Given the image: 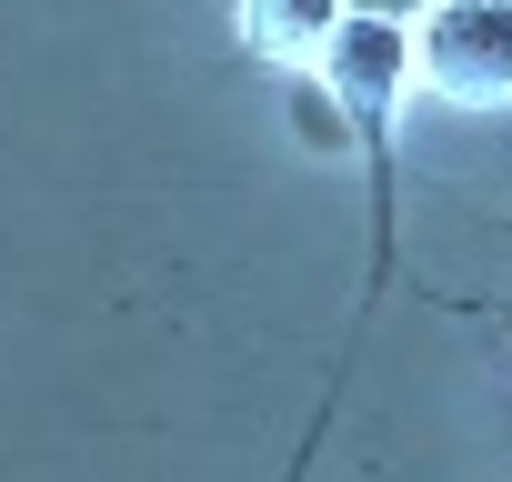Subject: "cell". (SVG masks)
Returning <instances> with one entry per match:
<instances>
[{"mask_svg":"<svg viewBox=\"0 0 512 482\" xmlns=\"http://www.w3.org/2000/svg\"><path fill=\"white\" fill-rule=\"evenodd\" d=\"M352 11H382V21H412V11H422V0H352Z\"/></svg>","mask_w":512,"mask_h":482,"instance_id":"277c9868","label":"cell"},{"mask_svg":"<svg viewBox=\"0 0 512 482\" xmlns=\"http://www.w3.org/2000/svg\"><path fill=\"white\" fill-rule=\"evenodd\" d=\"M342 21H352V0H251V41L272 61H322Z\"/></svg>","mask_w":512,"mask_h":482,"instance_id":"3957f363","label":"cell"},{"mask_svg":"<svg viewBox=\"0 0 512 482\" xmlns=\"http://www.w3.org/2000/svg\"><path fill=\"white\" fill-rule=\"evenodd\" d=\"M422 81L442 101H512V0H432L422 11Z\"/></svg>","mask_w":512,"mask_h":482,"instance_id":"6da1fadb","label":"cell"},{"mask_svg":"<svg viewBox=\"0 0 512 482\" xmlns=\"http://www.w3.org/2000/svg\"><path fill=\"white\" fill-rule=\"evenodd\" d=\"M412 71H422V41H412V21H382V11H352L332 31V51H322V81L342 101H362V111H382Z\"/></svg>","mask_w":512,"mask_h":482,"instance_id":"7a4b0ae2","label":"cell"}]
</instances>
